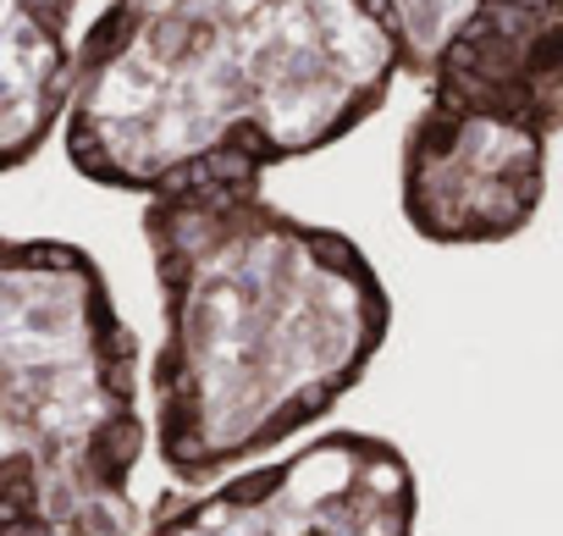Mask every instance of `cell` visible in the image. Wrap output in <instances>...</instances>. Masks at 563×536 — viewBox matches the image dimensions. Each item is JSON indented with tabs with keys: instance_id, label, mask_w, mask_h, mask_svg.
Wrapping results in <instances>:
<instances>
[{
	"instance_id": "cell-2",
	"label": "cell",
	"mask_w": 563,
	"mask_h": 536,
	"mask_svg": "<svg viewBox=\"0 0 563 536\" xmlns=\"http://www.w3.org/2000/svg\"><path fill=\"white\" fill-rule=\"evenodd\" d=\"M481 0H106L62 150L111 194H150L205 150L265 166L360 133L398 78L426 84Z\"/></svg>"
},
{
	"instance_id": "cell-1",
	"label": "cell",
	"mask_w": 563,
	"mask_h": 536,
	"mask_svg": "<svg viewBox=\"0 0 563 536\" xmlns=\"http://www.w3.org/2000/svg\"><path fill=\"white\" fill-rule=\"evenodd\" d=\"M271 166L221 144L144 194L161 294L150 431L177 486H210L321 426L393 338L376 260L265 188Z\"/></svg>"
},
{
	"instance_id": "cell-3",
	"label": "cell",
	"mask_w": 563,
	"mask_h": 536,
	"mask_svg": "<svg viewBox=\"0 0 563 536\" xmlns=\"http://www.w3.org/2000/svg\"><path fill=\"white\" fill-rule=\"evenodd\" d=\"M144 349L73 238L0 232V536H139Z\"/></svg>"
},
{
	"instance_id": "cell-5",
	"label": "cell",
	"mask_w": 563,
	"mask_h": 536,
	"mask_svg": "<svg viewBox=\"0 0 563 536\" xmlns=\"http://www.w3.org/2000/svg\"><path fill=\"white\" fill-rule=\"evenodd\" d=\"M139 536H420V481L398 442L327 431L271 464L161 492Z\"/></svg>"
},
{
	"instance_id": "cell-4",
	"label": "cell",
	"mask_w": 563,
	"mask_h": 536,
	"mask_svg": "<svg viewBox=\"0 0 563 536\" xmlns=\"http://www.w3.org/2000/svg\"><path fill=\"white\" fill-rule=\"evenodd\" d=\"M398 150V205L437 249L519 238L563 133V0H481L420 84Z\"/></svg>"
},
{
	"instance_id": "cell-6",
	"label": "cell",
	"mask_w": 563,
	"mask_h": 536,
	"mask_svg": "<svg viewBox=\"0 0 563 536\" xmlns=\"http://www.w3.org/2000/svg\"><path fill=\"white\" fill-rule=\"evenodd\" d=\"M89 0H0V177L23 172L73 111Z\"/></svg>"
}]
</instances>
